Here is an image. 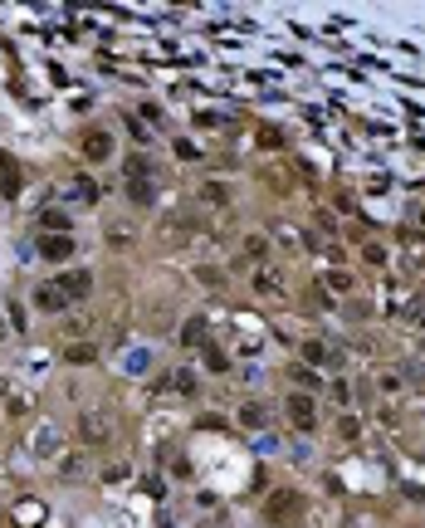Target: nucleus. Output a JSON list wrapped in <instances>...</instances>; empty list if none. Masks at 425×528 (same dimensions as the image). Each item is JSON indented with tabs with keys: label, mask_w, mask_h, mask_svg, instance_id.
Masks as SVG:
<instances>
[{
	"label": "nucleus",
	"mask_w": 425,
	"mask_h": 528,
	"mask_svg": "<svg viewBox=\"0 0 425 528\" xmlns=\"http://www.w3.org/2000/svg\"><path fill=\"white\" fill-rule=\"evenodd\" d=\"M245 250H250V260H264V255H269V240H264V235H250Z\"/></svg>",
	"instance_id": "aec40b11"
},
{
	"label": "nucleus",
	"mask_w": 425,
	"mask_h": 528,
	"mask_svg": "<svg viewBox=\"0 0 425 528\" xmlns=\"http://www.w3.org/2000/svg\"><path fill=\"white\" fill-rule=\"evenodd\" d=\"M196 225H201V216H191V211H176V216L162 225V240H167V245H181V240H186Z\"/></svg>",
	"instance_id": "7ed1b4c3"
},
{
	"label": "nucleus",
	"mask_w": 425,
	"mask_h": 528,
	"mask_svg": "<svg viewBox=\"0 0 425 528\" xmlns=\"http://www.w3.org/2000/svg\"><path fill=\"white\" fill-rule=\"evenodd\" d=\"M201 201H211V206H230L235 196H230V186H220V181H206V186H201Z\"/></svg>",
	"instance_id": "4468645a"
},
{
	"label": "nucleus",
	"mask_w": 425,
	"mask_h": 528,
	"mask_svg": "<svg viewBox=\"0 0 425 528\" xmlns=\"http://www.w3.org/2000/svg\"><path fill=\"white\" fill-rule=\"evenodd\" d=\"M289 421H294L298 431H313V421H318V406H313V396H289Z\"/></svg>",
	"instance_id": "20e7f679"
},
{
	"label": "nucleus",
	"mask_w": 425,
	"mask_h": 528,
	"mask_svg": "<svg viewBox=\"0 0 425 528\" xmlns=\"http://www.w3.org/2000/svg\"><path fill=\"white\" fill-rule=\"evenodd\" d=\"M269 416H264V406H245V426H264Z\"/></svg>",
	"instance_id": "393cba45"
},
{
	"label": "nucleus",
	"mask_w": 425,
	"mask_h": 528,
	"mask_svg": "<svg viewBox=\"0 0 425 528\" xmlns=\"http://www.w3.org/2000/svg\"><path fill=\"white\" fill-rule=\"evenodd\" d=\"M10 524L15 528H40L44 524V504L40 499H20V504L10 509Z\"/></svg>",
	"instance_id": "39448f33"
},
{
	"label": "nucleus",
	"mask_w": 425,
	"mask_h": 528,
	"mask_svg": "<svg viewBox=\"0 0 425 528\" xmlns=\"http://www.w3.org/2000/svg\"><path fill=\"white\" fill-rule=\"evenodd\" d=\"M59 289H64V299H88L93 274H88V269H79V274H64V279H59Z\"/></svg>",
	"instance_id": "1a4fd4ad"
},
{
	"label": "nucleus",
	"mask_w": 425,
	"mask_h": 528,
	"mask_svg": "<svg viewBox=\"0 0 425 528\" xmlns=\"http://www.w3.org/2000/svg\"><path fill=\"white\" fill-rule=\"evenodd\" d=\"M421 328H425V308H421Z\"/></svg>",
	"instance_id": "cd10ccee"
},
{
	"label": "nucleus",
	"mask_w": 425,
	"mask_h": 528,
	"mask_svg": "<svg viewBox=\"0 0 425 528\" xmlns=\"http://www.w3.org/2000/svg\"><path fill=\"white\" fill-rule=\"evenodd\" d=\"M74 196H84V201H93V196H98V186H93L88 176H79V181H74Z\"/></svg>",
	"instance_id": "5701e85b"
},
{
	"label": "nucleus",
	"mask_w": 425,
	"mask_h": 528,
	"mask_svg": "<svg viewBox=\"0 0 425 528\" xmlns=\"http://www.w3.org/2000/svg\"><path fill=\"white\" fill-rule=\"evenodd\" d=\"M15 392V387H10V382H5V377H0V401H5V396Z\"/></svg>",
	"instance_id": "a878e982"
},
{
	"label": "nucleus",
	"mask_w": 425,
	"mask_h": 528,
	"mask_svg": "<svg viewBox=\"0 0 425 528\" xmlns=\"http://www.w3.org/2000/svg\"><path fill=\"white\" fill-rule=\"evenodd\" d=\"M49 235H69V216L64 211H44V220H40Z\"/></svg>",
	"instance_id": "f3484780"
},
{
	"label": "nucleus",
	"mask_w": 425,
	"mask_h": 528,
	"mask_svg": "<svg viewBox=\"0 0 425 528\" xmlns=\"http://www.w3.org/2000/svg\"><path fill=\"white\" fill-rule=\"evenodd\" d=\"M15 191H20V162L0 152V196H15Z\"/></svg>",
	"instance_id": "6e6552de"
},
{
	"label": "nucleus",
	"mask_w": 425,
	"mask_h": 528,
	"mask_svg": "<svg viewBox=\"0 0 425 528\" xmlns=\"http://www.w3.org/2000/svg\"><path fill=\"white\" fill-rule=\"evenodd\" d=\"M40 255L44 260H69L74 255V240L69 235H40Z\"/></svg>",
	"instance_id": "0eeeda50"
},
{
	"label": "nucleus",
	"mask_w": 425,
	"mask_h": 528,
	"mask_svg": "<svg viewBox=\"0 0 425 528\" xmlns=\"http://www.w3.org/2000/svg\"><path fill=\"white\" fill-rule=\"evenodd\" d=\"M274 240H279V245H289V250H303V245H308V240H303V230L289 225V220H274Z\"/></svg>",
	"instance_id": "f8f14e48"
},
{
	"label": "nucleus",
	"mask_w": 425,
	"mask_h": 528,
	"mask_svg": "<svg viewBox=\"0 0 425 528\" xmlns=\"http://www.w3.org/2000/svg\"><path fill=\"white\" fill-rule=\"evenodd\" d=\"M303 357H308V362H328V348H323V343H303Z\"/></svg>",
	"instance_id": "b1692460"
},
{
	"label": "nucleus",
	"mask_w": 425,
	"mask_h": 528,
	"mask_svg": "<svg viewBox=\"0 0 425 528\" xmlns=\"http://www.w3.org/2000/svg\"><path fill=\"white\" fill-rule=\"evenodd\" d=\"M128 196L137 201V206H152V201H157V191H152L147 181H128Z\"/></svg>",
	"instance_id": "a211bd4d"
},
{
	"label": "nucleus",
	"mask_w": 425,
	"mask_h": 528,
	"mask_svg": "<svg viewBox=\"0 0 425 528\" xmlns=\"http://www.w3.org/2000/svg\"><path fill=\"white\" fill-rule=\"evenodd\" d=\"M5 401H10V406H5L10 416H25V411H30V396H25V392H10Z\"/></svg>",
	"instance_id": "6ab92c4d"
},
{
	"label": "nucleus",
	"mask_w": 425,
	"mask_h": 528,
	"mask_svg": "<svg viewBox=\"0 0 425 528\" xmlns=\"http://www.w3.org/2000/svg\"><path fill=\"white\" fill-rule=\"evenodd\" d=\"M255 289L259 294H279V279L274 274H255Z\"/></svg>",
	"instance_id": "412c9836"
},
{
	"label": "nucleus",
	"mask_w": 425,
	"mask_h": 528,
	"mask_svg": "<svg viewBox=\"0 0 425 528\" xmlns=\"http://www.w3.org/2000/svg\"><path fill=\"white\" fill-rule=\"evenodd\" d=\"M35 304H40L44 313H59L69 299H64V289H59V284H40V289H35Z\"/></svg>",
	"instance_id": "9d476101"
},
{
	"label": "nucleus",
	"mask_w": 425,
	"mask_h": 528,
	"mask_svg": "<svg viewBox=\"0 0 425 528\" xmlns=\"http://www.w3.org/2000/svg\"><path fill=\"white\" fill-rule=\"evenodd\" d=\"M298 514H303V499H298L294 489H284V494L269 499V524H294Z\"/></svg>",
	"instance_id": "f03ea898"
},
{
	"label": "nucleus",
	"mask_w": 425,
	"mask_h": 528,
	"mask_svg": "<svg viewBox=\"0 0 425 528\" xmlns=\"http://www.w3.org/2000/svg\"><path fill=\"white\" fill-rule=\"evenodd\" d=\"M64 357H69L74 367H84V362H93V357H98V348H93V343H69V352H64Z\"/></svg>",
	"instance_id": "dca6fc26"
},
{
	"label": "nucleus",
	"mask_w": 425,
	"mask_h": 528,
	"mask_svg": "<svg viewBox=\"0 0 425 528\" xmlns=\"http://www.w3.org/2000/svg\"><path fill=\"white\" fill-rule=\"evenodd\" d=\"M108 152H113V137H108V132H88L84 137V157L88 162H103Z\"/></svg>",
	"instance_id": "9b49d317"
},
{
	"label": "nucleus",
	"mask_w": 425,
	"mask_h": 528,
	"mask_svg": "<svg viewBox=\"0 0 425 528\" xmlns=\"http://www.w3.org/2000/svg\"><path fill=\"white\" fill-rule=\"evenodd\" d=\"M181 343H186V348H201V343H206V323H201V318H191V323L181 328Z\"/></svg>",
	"instance_id": "2eb2a0df"
},
{
	"label": "nucleus",
	"mask_w": 425,
	"mask_h": 528,
	"mask_svg": "<svg viewBox=\"0 0 425 528\" xmlns=\"http://www.w3.org/2000/svg\"><path fill=\"white\" fill-rule=\"evenodd\" d=\"M30 455H40V460H54V455H59V431H54L49 421L30 436Z\"/></svg>",
	"instance_id": "423d86ee"
},
{
	"label": "nucleus",
	"mask_w": 425,
	"mask_h": 528,
	"mask_svg": "<svg viewBox=\"0 0 425 528\" xmlns=\"http://www.w3.org/2000/svg\"><path fill=\"white\" fill-rule=\"evenodd\" d=\"M5 333H10V328H5V318H0V343H5Z\"/></svg>",
	"instance_id": "bb28decb"
},
{
	"label": "nucleus",
	"mask_w": 425,
	"mask_h": 528,
	"mask_svg": "<svg viewBox=\"0 0 425 528\" xmlns=\"http://www.w3.org/2000/svg\"><path fill=\"white\" fill-rule=\"evenodd\" d=\"M294 382H298V387H313V392H318V372H308V367H294Z\"/></svg>",
	"instance_id": "4be33fe9"
},
{
	"label": "nucleus",
	"mask_w": 425,
	"mask_h": 528,
	"mask_svg": "<svg viewBox=\"0 0 425 528\" xmlns=\"http://www.w3.org/2000/svg\"><path fill=\"white\" fill-rule=\"evenodd\" d=\"M132 240H137V230H132L128 220H123V225H108V245H113V250H132Z\"/></svg>",
	"instance_id": "ddd939ff"
},
{
	"label": "nucleus",
	"mask_w": 425,
	"mask_h": 528,
	"mask_svg": "<svg viewBox=\"0 0 425 528\" xmlns=\"http://www.w3.org/2000/svg\"><path fill=\"white\" fill-rule=\"evenodd\" d=\"M118 431V421H113V411H103V406H88L84 416H79V436L84 445H108Z\"/></svg>",
	"instance_id": "f257e3e1"
}]
</instances>
